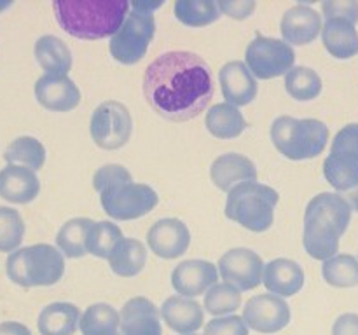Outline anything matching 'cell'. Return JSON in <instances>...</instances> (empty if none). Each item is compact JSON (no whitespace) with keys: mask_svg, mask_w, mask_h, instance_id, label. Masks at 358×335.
<instances>
[{"mask_svg":"<svg viewBox=\"0 0 358 335\" xmlns=\"http://www.w3.org/2000/svg\"><path fill=\"white\" fill-rule=\"evenodd\" d=\"M278 192L259 181H245L227 194L226 216L252 232H264L273 225Z\"/></svg>","mask_w":358,"mask_h":335,"instance_id":"obj_4","label":"cell"},{"mask_svg":"<svg viewBox=\"0 0 358 335\" xmlns=\"http://www.w3.org/2000/svg\"><path fill=\"white\" fill-rule=\"evenodd\" d=\"M149 248L161 258H178L187 251L191 244V232L187 225L178 218L157 220L147 232Z\"/></svg>","mask_w":358,"mask_h":335,"instance_id":"obj_12","label":"cell"},{"mask_svg":"<svg viewBox=\"0 0 358 335\" xmlns=\"http://www.w3.org/2000/svg\"><path fill=\"white\" fill-rule=\"evenodd\" d=\"M161 316L171 330L180 335L196 334L205 321L201 304L182 295L168 297L161 306Z\"/></svg>","mask_w":358,"mask_h":335,"instance_id":"obj_21","label":"cell"},{"mask_svg":"<svg viewBox=\"0 0 358 335\" xmlns=\"http://www.w3.org/2000/svg\"><path fill=\"white\" fill-rule=\"evenodd\" d=\"M331 152H346L358 156V124H348L334 136Z\"/></svg>","mask_w":358,"mask_h":335,"instance_id":"obj_42","label":"cell"},{"mask_svg":"<svg viewBox=\"0 0 358 335\" xmlns=\"http://www.w3.org/2000/svg\"><path fill=\"white\" fill-rule=\"evenodd\" d=\"M324 279L336 288H352L358 285V260L353 255H336L322 265Z\"/></svg>","mask_w":358,"mask_h":335,"instance_id":"obj_35","label":"cell"},{"mask_svg":"<svg viewBox=\"0 0 358 335\" xmlns=\"http://www.w3.org/2000/svg\"><path fill=\"white\" fill-rule=\"evenodd\" d=\"M241 293L229 283L222 285H213L205 293V309L213 316H224L231 314L240 307Z\"/></svg>","mask_w":358,"mask_h":335,"instance_id":"obj_37","label":"cell"},{"mask_svg":"<svg viewBox=\"0 0 358 335\" xmlns=\"http://www.w3.org/2000/svg\"><path fill=\"white\" fill-rule=\"evenodd\" d=\"M189 335H196V334H189Z\"/></svg>","mask_w":358,"mask_h":335,"instance_id":"obj_47","label":"cell"},{"mask_svg":"<svg viewBox=\"0 0 358 335\" xmlns=\"http://www.w3.org/2000/svg\"><path fill=\"white\" fill-rule=\"evenodd\" d=\"M210 177L215 187L229 194L234 187L245 181H257V168L254 161L241 154H222L213 161L210 168Z\"/></svg>","mask_w":358,"mask_h":335,"instance_id":"obj_17","label":"cell"},{"mask_svg":"<svg viewBox=\"0 0 358 335\" xmlns=\"http://www.w3.org/2000/svg\"><path fill=\"white\" fill-rule=\"evenodd\" d=\"M122 239L124 237H122L121 229L115 223L107 222V220L94 222L90 239H87V253L98 258H108Z\"/></svg>","mask_w":358,"mask_h":335,"instance_id":"obj_36","label":"cell"},{"mask_svg":"<svg viewBox=\"0 0 358 335\" xmlns=\"http://www.w3.org/2000/svg\"><path fill=\"white\" fill-rule=\"evenodd\" d=\"M324 174L336 191H353L358 187V156L346 152H331L324 161Z\"/></svg>","mask_w":358,"mask_h":335,"instance_id":"obj_27","label":"cell"},{"mask_svg":"<svg viewBox=\"0 0 358 335\" xmlns=\"http://www.w3.org/2000/svg\"><path fill=\"white\" fill-rule=\"evenodd\" d=\"M320 75L308 66H294L285 75V89L294 100L310 101L322 93Z\"/></svg>","mask_w":358,"mask_h":335,"instance_id":"obj_33","label":"cell"},{"mask_svg":"<svg viewBox=\"0 0 358 335\" xmlns=\"http://www.w3.org/2000/svg\"><path fill=\"white\" fill-rule=\"evenodd\" d=\"M205 124L206 129H208L215 138L220 140L236 138V136H240L248 126L243 114L229 103L213 105V107L206 112Z\"/></svg>","mask_w":358,"mask_h":335,"instance_id":"obj_28","label":"cell"},{"mask_svg":"<svg viewBox=\"0 0 358 335\" xmlns=\"http://www.w3.org/2000/svg\"><path fill=\"white\" fill-rule=\"evenodd\" d=\"M343 198H345L346 201H348V204L352 206V209H355V211H358V187L353 188V191L346 192V194L343 195Z\"/></svg>","mask_w":358,"mask_h":335,"instance_id":"obj_46","label":"cell"},{"mask_svg":"<svg viewBox=\"0 0 358 335\" xmlns=\"http://www.w3.org/2000/svg\"><path fill=\"white\" fill-rule=\"evenodd\" d=\"M126 0H66L55 2V16L69 35L84 40L114 37L129 13Z\"/></svg>","mask_w":358,"mask_h":335,"instance_id":"obj_2","label":"cell"},{"mask_svg":"<svg viewBox=\"0 0 358 335\" xmlns=\"http://www.w3.org/2000/svg\"><path fill=\"white\" fill-rule=\"evenodd\" d=\"M243 320L259 334H276L290 323V307L275 293L255 295L245 304Z\"/></svg>","mask_w":358,"mask_h":335,"instance_id":"obj_10","label":"cell"},{"mask_svg":"<svg viewBox=\"0 0 358 335\" xmlns=\"http://www.w3.org/2000/svg\"><path fill=\"white\" fill-rule=\"evenodd\" d=\"M219 9L222 10L227 16L234 17V20H245V17L252 16V13L255 10V2L254 0H236V2H231V0H220Z\"/></svg>","mask_w":358,"mask_h":335,"instance_id":"obj_43","label":"cell"},{"mask_svg":"<svg viewBox=\"0 0 358 335\" xmlns=\"http://www.w3.org/2000/svg\"><path fill=\"white\" fill-rule=\"evenodd\" d=\"M325 49L338 59H350L358 52V31L346 20H327L322 28Z\"/></svg>","mask_w":358,"mask_h":335,"instance_id":"obj_24","label":"cell"},{"mask_svg":"<svg viewBox=\"0 0 358 335\" xmlns=\"http://www.w3.org/2000/svg\"><path fill=\"white\" fill-rule=\"evenodd\" d=\"M90 129L98 147L105 150L121 149L131 136V114L121 101H103L91 115Z\"/></svg>","mask_w":358,"mask_h":335,"instance_id":"obj_9","label":"cell"},{"mask_svg":"<svg viewBox=\"0 0 358 335\" xmlns=\"http://www.w3.org/2000/svg\"><path fill=\"white\" fill-rule=\"evenodd\" d=\"M3 159L9 164H20L37 171L45 163V149L34 136H17L6 147Z\"/></svg>","mask_w":358,"mask_h":335,"instance_id":"obj_32","label":"cell"},{"mask_svg":"<svg viewBox=\"0 0 358 335\" xmlns=\"http://www.w3.org/2000/svg\"><path fill=\"white\" fill-rule=\"evenodd\" d=\"M352 206L348 204L341 194H334V192H322V194L315 195L306 206V213L304 215H317L320 218L331 222L336 229L341 234L346 232L352 220Z\"/></svg>","mask_w":358,"mask_h":335,"instance_id":"obj_26","label":"cell"},{"mask_svg":"<svg viewBox=\"0 0 358 335\" xmlns=\"http://www.w3.org/2000/svg\"><path fill=\"white\" fill-rule=\"evenodd\" d=\"M6 271L14 285L31 286L56 285L65 274V258L58 248L38 243L9 253Z\"/></svg>","mask_w":358,"mask_h":335,"instance_id":"obj_3","label":"cell"},{"mask_svg":"<svg viewBox=\"0 0 358 335\" xmlns=\"http://www.w3.org/2000/svg\"><path fill=\"white\" fill-rule=\"evenodd\" d=\"M219 272L224 281L240 292H247L262 283L264 264L255 251L248 248H233L219 258Z\"/></svg>","mask_w":358,"mask_h":335,"instance_id":"obj_11","label":"cell"},{"mask_svg":"<svg viewBox=\"0 0 358 335\" xmlns=\"http://www.w3.org/2000/svg\"><path fill=\"white\" fill-rule=\"evenodd\" d=\"M271 140L282 156L292 161L313 159L324 152L329 128L318 119H296L282 115L271 124Z\"/></svg>","mask_w":358,"mask_h":335,"instance_id":"obj_5","label":"cell"},{"mask_svg":"<svg viewBox=\"0 0 358 335\" xmlns=\"http://www.w3.org/2000/svg\"><path fill=\"white\" fill-rule=\"evenodd\" d=\"M262 283L278 297H292L304 286V271L290 258H275L264 265Z\"/></svg>","mask_w":358,"mask_h":335,"instance_id":"obj_22","label":"cell"},{"mask_svg":"<svg viewBox=\"0 0 358 335\" xmlns=\"http://www.w3.org/2000/svg\"><path fill=\"white\" fill-rule=\"evenodd\" d=\"M79 307L70 302H52L41 311L37 328L41 335H73L80 323Z\"/></svg>","mask_w":358,"mask_h":335,"instance_id":"obj_23","label":"cell"},{"mask_svg":"<svg viewBox=\"0 0 358 335\" xmlns=\"http://www.w3.org/2000/svg\"><path fill=\"white\" fill-rule=\"evenodd\" d=\"M343 234L327 220L317 215H304L303 244L308 255L317 260H331L339 250Z\"/></svg>","mask_w":358,"mask_h":335,"instance_id":"obj_19","label":"cell"},{"mask_svg":"<svg viewBox=\"0 0 358 335\" xmlns=\"http://www.w3.org/2000/svg\"><path fill=\"white\" fill-rule=\"evenodd\" d=\"M35 98L52 112H69L79 105L80 91L69 75L44 73L35 82Z\"/></svg>","mask_w":358,"mask_h":335,"instance_id":"obj_13","label":"cell"},{"mask_svg":"<svg viewBox=\"0 0 358 335\" xmlns=\"http://www.w3.org/2000/svg\"><path fill=\"white\" fill-rule=\"evenodd\" d=\"M35 59L45 73L66 75L72 68V52L62 38L55 35H42L35 42Z\"/></svg>","mask_w":358,"mask_h":335,"instance_id":"obj_25","label":"cell"},{"mask_svg":"<svg viewBox=\"0 0 358 335\" xmlns=\"http://www.w3.org/2000/svg\"><path fill=\"white\" fill-rule=\"evenodd\" d=\"M175 16L187 27H205L219 20V3L213 0H177Z\"/></svg>","mask_w":358,"mask_h":335,"instance_id":"obj_34","label":"cell"},{"mask_svg":"<svg viewBox=\"0 0 358 335\" xmlns=\"http://www.w3.org/2000/svg\"><path fill=\"white\" fill-rule=\"evenodd\" d=\"M159 7L161 3L142 0L131 3L126 21L108 42V49L115 61L122 65H135L145 56L156 34V20L152 13Z\"/></svg>","mask_w":358,"mask_h":335,"instance_id":"obj_6","label":"cell"},{"mask_svg":"<svg viewBox=\"0 0 358 335\" xmlns=\"http://www.w3.org/2000/svg\"><path fill=\"white\" fill-rule=\"evenodd\" d=\"M115 335H121V334H115Z\"/></svg>","mask_w":358,"mask_h":335,"instance_id":"obj_48","label":"cell"},{"mask_svg":"<svg viewBox=\"0 0 358 335\" xmlns=\"http://www.w3.org/2000/svg\"><path fill=\"white\" fill-rule=\"evenodd\" d=\"M219 272L208 260H184L171 272V285L182 297H198L217 285Z\"/></svg>","mask_w":358,"mask_h":335,"instance_id":"obj_14","label":"cell"},{"mask_svg":"<svg viewBox=\"0 0 358 335\" xmlns=\"http://www.w3.org/2000/svg\"><path fill=\"white\" fill-rule=\"evenodd\" d=\"M220 87L226 101L233 107H243L257 96V80L243 61H229L219 72Z\"/></svg>","mask_w":358,"mask_h":335,"instance_id":"obj_16","label":"cell"},{"mask_svg":"<svg viewBox=\"0 0 358 335\" xmlns=\"http://www.w3.org/2000/svg\"><path fill=\"white\" fill-rule=\"evenodd\" d=\"M119 327H121V314L103 302L87 307L79 323L83 335H115Z\"/></svg>","mask_w":358,"mask_h":335,"instance_id":"obj_31","label":"cell"},{"mask_svg":"<svg viewBox=\"0 0 358 335\" xmlns=\"http://www.w3.org/2000/svg\"><path fill=\"white\" fill-rule=\"evenodd\" d=\"M24 236L23 216L17 209L0 206V251H16Z\"/></svg>","mask_w":358,"mask_h":335,"instance_id":"obj_38","label":"cell"},{"mask_svg":"<svg viewBox=\"0 0 358 335\" xmlns=\"http://www.w3.org/2000/svg\"><path fill=\"white\" fill-rule=\"evenodd\" d=\"M0 335H31V332L27 325L17 323V321H2Z\"/></svg>","mask_w":358,"mask_h":335,"instance_id":"obj_45","label":"cell"},{"mask_svg":"<svg viewBox=\"0 0 358 335\" xmlns=\"http://www.w3.org/2000/svg\"><path fill=\"white\" fill-rule=\"evenodd\" d=\"M332 335H358V314H341V316L334 321Z\"/></svg>","mask_w":358,"mask_h":335,"instance_id":"obj_44","label":"cell"},{"mask_svg":"<svg viewBox=\"0 0 358 335\" xmlns=\"http://www.w3.org/2000/svg\"><path fill=\"white\" fill-rule=\"evenodd\" d=\"M159 311L145 297H133L121 311V335H161Z\"/></svg>","mask_w":358,"mask_h":335,"instance_id":"obj_20","label":"cell"},{"mask_svg":"<svg viewBox=\"0 0 358 335\" xmlns=\"http://www.w3.org/2000/svg\"><path fill=\"white\" fill-rule=\"evenodd\" d=\"M322 28H324L322 14L304 3L290 7L283 14L282 24H280L283 40L290 45L311 44L320 35Z\"/></svg>","mask_w":358,"mask_h":335,"instance_id":"obj_15","label":"cell"},{"mask_svg":"<svg viewBox=\"0 0 358 335\" xmlns=\"http://www.w3.org/2000/svg\"><path fill=\"white\" fill-rule=\"evenodd\" d=\"M322 10L327 20H346L352 24L358 21V2L357 0H325L322 2Z\"/></svg>","mask_w":358,"mask_h":335,"instance_id":"obj_41","label":"cell"},{"mask_svg":"<svg viewBox=\"0 0 358 335\" xmlns=\"http://www.w3.org/2000/svg\"><path fill=\"white\" fill-rule=\"evenodd\" d=\"M41 192L37 173L27 166L7 164L0 170V198L14 204H27Z\"/></svg>","mask_w":358,"mask_h":335,"instance_id":"obj_18","label":"cell"},{"mask_svg":"<svg viewBox=\"0 0 358 335\" xmlns=\"http://www.w3.org/2000/svg\"><path fill=\"white\" fill-rule=\"evenodd\" d=\"M94 222L91 218H72L56 234V246L65 257L79 258L87 253V239Z\"/></svg>","mask_w":358,"mask_h":335,"instance_id":"obj_29","label":"cell"},{"mask_svg":"<svg viewBox=\"0 0 358 335\" xmlns=\"http://www.w3.org/2000/svg\"><path fill=\"white\" fill-rule=\"evenodd\" d=\"M203 335H248V327L243 318L231 314L208 321Z\"/></svg>","mask_w":358,"mask_h":335,"instance_id":"obj_40","label":"cell"},{"mask_svg":"<svg viewBox=\"0 0 358 335\" xmlns=\"http://www.w3.org/2000/svg\"><path fill=\"white\" fill-rule=\"evenodd\" d=\"M212 72L205 59L191 51L157 56L143 73V94L154 112L168 121L198 117L212 101Z\"/></svg>","mask_w":358,"mask_h":335,"instance_id":"obj_1","label":"cell"},{"mask_svg":"<svg viewBox=\"0 0 358 335\" xmlns=\"http://www.w3.org/2000/svg\"><path fill=\"white\" fill-rule=\"evenodd\" d=\"M121 181H133L131 173H129L124 166H121V164H105V166H101L100 170L94 173L93 187L94 191L101 192L107 187L121 184Z\"/></svg>","mask_w":358,"mask_h":335,"instance_id":"obj_39","label":"cell"},{"mask_svg":"<svg viewBox=\"0 0 358 335\" xmlns=\"http://www.w3.org/2000/svg\"><path fill=\"white\" fill-rule=\"evenodd\" d=\"M147 262V250L140 241L124 237L108 257L112 271L122 278H133L143 269Z\"/></svg>","mask_w":358,"mask_h":335,"instance_id":"obj_30","label":"cell"},{"mask_svg":"<svg viewBox=\"0 0 358 335\" xmlns=\"http://www.w3.org/2000/svg\"><path fill=\"white\" fill-rule=\"evenodd\" d=\"M296 52L292 45L278 38L255 35L245 51V65L257 79H275L294 68Z\"/></svg>","mask_w":358,"mask_h":335,"instance_id":"obj_8","label":"cell"},{"mask_svg":"<svg viewBox=\"0 0 358 335\" xmlns=\"http://www.w3.org/2000/svg\"><path fill=\"white\" fill-rule=\"evenodd\" d=\"M105 213L114 220H135L156 208L159 195L145 184L121 181L100 192Z\"/></svg>","mask_w":358,"mask_h":335,"instance_id":"obj_7","label":"cell"}]
</instances>
